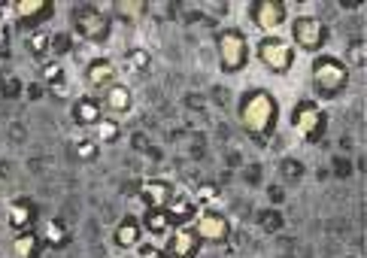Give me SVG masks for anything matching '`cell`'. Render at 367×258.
I'll list each match as a JSON object with an SVG mask.
<instances>
[{
  "label": "cell",
  "mask_w": 367,
  "mask_h": 258,
  "mask_svg": "<svg viewBox=\"0 0 367 258\" xmlns=\"http://www.w3.org/2000/svg\"><path fill=\"white\" fill-rule=\"evenodd\" d=\"M240 122L258 146H267L279 122V104L267 88H252L240 97Z\"/></svg>",
  "instance_id": "1"
},
{
  "label": "cell",
  "mask_w": 367,
  "mask_h": 258,
  "mask_svg": "<svg viewBox=\"0 0 367 258\" xmlns=\"http://www.w3.org/2000/svg\"><path fill=\"white\" fill-rule=\"evenodd\" d=\"M313 91L316 97H322V101H334V97H340L349 86V64L343 61V58L337 55H316L313 58Z\"/></svg>",
  "instance_id": "2"
},
{
  "label": "cell",
  "mask_w": 367,
  "mask_h": 258,
  "mask_svg": "<svg viewBox=\"0 0 367 258\" xmlns=\"http://www.w3.org/2000/svg\"><path fill=\"white\" fill-rule=\"evenodd\" d=\"M215 55H219V67L225 73H243L249 64V40L240 28H225L215 37Z\"/></svg>",
  "instance_id": "3"
},
{
  "label": "cell",
  "mask_w": 367,
  "mask_h": 258,
  "mask_svg": "<svg viewBox=\"0 0 367 258\" xmlns=\"http://www.w3.org/2000/svg\"><path fill=\"white\" fill-rule=\"evenodd\" d=\"M291 31V49H300V52H310V55H319L325 43H328V24L316 15H295L288 24Z\"/></svg>",
  "instance_id": "4"
},
{
  "label": "cell",
  "mask_w": 367,
  "mask_h": 258,
  "mask_svg": "<svg viewBox=\"0 0 367 258\" xmlns=\"http://www.w3.org/2000/svg\"><path fill=\"white\" fill-rule=\"evenodd\" d=\"M255 55H258V61L270 73H277V76H286V73L295 67V49L279 34H264L255 46Z\"/></svg>",
  "instance_id": "5"
},
{
  "label": "cell",
  "mask_w": 367,
  "mask_h": 258,
  "mask_svg": "<svg viewBox=\"0 0 367 258\" xmlns=\"http://www.w3.org/2000/svg\"><path fill=\"white\" fill-rule=\"evenodd\" d=\"M291 128L307 143H319L325 131H328V115H325V110L316 101H297L295 110H291Z\"/></svg>",
  "instance_id": "6"
},
{
  "label": "cell",
  "mask_w": 367,
  "mask_h": 258,
  "mask_svg": "<svg viewBox=\"0 0 367 258\" xmlns=\"http://www.w3.org/2000/svg\"><path fill=\"white\" fill-rule=\"evenodd\" d=\"M73 28H76V34L82 40H91V43H100V40H106V34H110V22H106V15L91 3L73 10Z\"/></svg>",
  "instance_id": "7"
},
{
  "label": "cell",
  "mask_w": 367,
  "mask_h": 258,
  "mask_svg": "<svg viewBox=\"0 0 367 258\" xmlns=\"http://www.w3.org/2000/svg\"><path fill=\"white\" fill-rule=\"evenodd\" d=\"M249 15H252V22L264 34H277L282 24H286L288 13H286V3H279V0H258V3L249 6Z\"/></svg>",
  "instance_id": "8"
},
{
  "label": "cell",
  "mask_w": 367,
  "mask_h": 258,
  "mask_svg": "<svg viewBox=\"0 0 367 258\" xmlns=\"http://www.w3.org/2000/svg\"><path fill=\"white\" fill-rule=\"evenodd\" d=\"M195 234L200 240H206V243H225L231 234V225L228 219L219 213V210H204V213H197V219H195Z\"/></svg>",
  "instance_id": "9"
},
{
  "label": "cell",
  "mask_w": 367,
  "mask_h": 258,
  "mask_svg": "<svg viewBox=\"0 0 367 258\" xmlns=\"http://www.w3.org/2000/svg\"><path fill=\"white\" fill-rule=\"evenodd\" d=\"M13 13H15V19H19L22 28L33 34V31L52 15V6H49L46 0H19V3L13 6Z\"/></svg>",
  "instance_id": "10"
},
{
  "label": "cell",
  "mask_w": 367,
  "mask_h": 258,
  "mask_svg": "<svg viewBox=\"0 0 367 258\" xmlns=\"http://www.w3.org/2000/svg\"><path fill=\"white\" fill-rule=\"evenodd\" d=\"M200 252V237L195 234V228L186 225V228H177V234L167 240L164 255L167 258H197Z\"/></svg>",
  "instance_id": "11"
},
{
  "label": "cell",
  "mask_w": 367,
  "mask_h": 258,
  "mask_svg": "<svg viewBox=\"0 0 367 258\" xmlns=\"http://www.w3.org/2000/svg\"><path fill=\"white\" fill-rule=\"evenodd\" d=\"M173 186L167 179H146L140 186V197H143L146 210H167V204L173 201Z\"/></svg>",
  "instance_id": "12"
},
{
  "label": "cell",
  "mask_w": 367,
  "mask_h": 258,
  "mask_svg": "<svg viewBox=\"0 0 367 258\" xmlns=\"http://www.w3.org/2000/svg\"><path fill=\"white\" fill-rule=\"evenodd\" d=\"M85 82L91 88H110L115 82V64L104 55L91 58V61L85 64Z\"/></svg>",
  "instance_id": "13"
},
{
  "label": "cell",
  "mask_w": 367,
  "mask_h": 258,
  "mask_svg": "<svg viewBox=\"0 0 367 258\" xmlns=\"http://www.w3.org/2000/svg\"><path fill=\"white\" fill-rule=\"evenodd\" d=\"M73 122L82 124V128H95V124L104 119V104L100 97H91V95H82L76 104H73Z\"/></svg>",
  "instance_id": "14"
},
{
  "label": "cell",
  "mask_w": 367,
  "mask_h": 258,
  "mask_svg": "<svg viewBox=\"0 0 367 258\" xmlns=\"http://www.w3.org/2000/svg\"><path fill=\"white\" fill-rule=\"evenodd\" d=\"M10 228L15 234H22V231H33V222H37V207H33L28 197H15L10 204Z\"/></svg>",
  "instance_id": "15"
},
{
  "label": "cell",
  "mask_w": 367,
  "mask_h": 258,
  "mask_svg": "<svg viewBox=\"0 0 367 258\" xmlns=\"http://www.w3.org/2000/svg\"><path fill=\"white\" fill-rule=\"evenodd\" d=\"M104 106L115 115H124L131 113L133 106V91L128 86H122V82H113L110 88H104Z\"/></svg>",
  "instance_id": "16"
},
{
  "label": "cell",
  "mask_w": 367,
  "mask_h": 258,
  "mask_svg": "<svg viewBox=\"0 0 367 258\" xmlns=\"http://www.w3.org/2000/svg\"><path fill=\"white\" fill-rule=\"evenodd\" d=\"M140 237H143V228H140V222L133 219V216H128V219H122L119 225H115V246H122V249H131V246H137L140 243Z\"/></svg>",
  "instance_id": "17"
},
{
  "label": "cell",
  "mask_w": 367,
  "mask_h": 258,
  "mask_svg": "<svg viewBox=\"0 0 367 258\" xmlns=\"http://www.w3.org/2000/svg\"><path fill=\"white\" fill-rule=\"evenodd\" d=\"M13 249L19 258H37L43 252V243H40V234H33V231H22V234H15L13 240Z\"/></svg>",
  "instance_id": "18"
},
{
  "label": "cell",
  "mask_w": 367,
  "mask_h": 258,
  "mask_svg": "<svg viewBox=\"0 0 367 258\" xmlns=\"http://www.w3.org/2000/svg\"><path fill=\"white\" fill-rule=\"evenodd\" d=\"M140 228L149 231V234H155V237L158 234H167V231L173 228V225H170V213H167V210H146Z\"/></svg>",
  "instance_id": "19"
},
{
  "label": "cell",
  "mask_w": 367,
  "mask_h": 258,
  "mask_svg": "<svg viewBox=\"0 0 367 258\" xmlns=\"http://www.w3.org/2000/svg\"><path fill=\"white\" fill-rule=\"evenodd\" d=\"M119 137H122L119 122H113V119H100V122L95 124V143H97V146H113Z\"/></svg>",
  "instance_id": "20"
},
{
  "label": "cell",
  "mask_w": 367,
  "mask_h": 258,
  "mask_svg": "<svg viewBox=\"0 0 367 258\" xmlns=\"http://www.w3.org/2000/svg\"><path fill=\"white\" fill-rule=\"evenodd\" d=\"M124 64H128V70H133V73H146L152 67V52L143 46H133L124 52Z\"/></svg>",
  "instance_id": "21"
},
{
  "label": "cell",
  "mask_w": 367,
  "mask_h": 258,
  "mask_svg": "<svg viewBox=\"0 0 367 258\" xmlns=\"http://www.w3.org/2000/svg\"><path fill=\"white\" fill-rule=\"evenodd\" d=\"M67 228H64V222H49L46 228H43V237H40V243L43 246H52V249H61V246H67Z\"/></svg>",
  "instance_id": "22"
},
{
  "label": "cell",
  "mask_w": 367,
  "mask_h": 258,
  "mask_svg": "<svg viewBox=\"0 0 367 258\" xmlns=\"http://www.w3.org/2000/svg\"><path fill=\"white\" fill-rule=\"evenodd\" d=\"M28 49L33 58H43L46 52H52V34L49 31H33V34H28Z\"/></svg>",
  "instance_id": "23"
},
{
  "label": "cell",
  "mask_w": 367,
  "mask_h": 258,
  "mask_svg": "<svg viewBox=\"0 0 367 258\" xmlns=\"http://www.w3.org/2000/svg\"><path fill=\"white\" fill-rule=\"evenodd\" d=\"M43 82L52 86L58 95H64V67L58 61H46L43 64Z\"/></svg>",
  "instance_id": "24"
},
{
  "label": "cell",
  "mask_w": 367,
  "mask_h": 258,
  "mask_svg": "<svg viewBox=\"0 0 367 258\" xmlns=\"http://www.w3.org/2000/svg\"><path fill=\"white\" fill-rule=\"evenodd\" d=\"M76 155H79V161H95V158L100 155V146L95 143V137L79 140V143H76Z\"/></svg>",
  "instance_id": "25"
},
{
  "label": "cell",
  "mask_w": 367,
  "mask_h": 258,
  "mask_svg": "<svg viewBox=\"0 0 367 258\" xmlns=\"http://www.w3.org/2000/svg\"><path fill=\"white\" fill-rule=\"evenodd\" d=\"M215 197H219V186H213V182H204V186H197V191H195L197 204H213Z\"/></svg>",
  "instance_id": "26"
},
{
  "label": "cell",
  "mask_w": 367,
  "mask_h": 258,
  "mask_svg": "<svg viewBox=\"0 0 367 258\" xmlns=\"http://www.w3.org/2000/svg\"><path fill=\"white\" fill-rule=\"evenodd\" d=\"M140 246V258H167L161 246H152V243H137Z\"/></svg>",
  "instance_id": "27"
},
{
  "label": "cell",
  "mask_w": 367,
  "mask_h": 258,
  "mask_svg": "<svg viewBox=\"0 0 367 258\" xmlns=\"http://www.w3.org/2000/svg\"><path fill=\"white\" fill-rule=\"evenodd\" d=\"M52 52H55V55H64V52H70V37H64V34L52 37Z\"/></svg>",
  "instance_id": "28"
},
{
  "label": "cell",
  "mask_w": 367,
  "mask_h": 258,
  "mask_svg": "<svg viewBox=\"0 0 367 258\" xmlns=\"http://www.w3.org/2000/svg\"><path fill=\"white\" fill-rule=\"evenodd\" d=\"M349 58L355 61V67H364V43H361V40H355V43H352V52H349Z\"/></svg>",
  "instance_id": "29"
},
{
  "label": "cell",
  "mask_w": 367,
  "mask_h": 258,
  "mask_svg": "<svg viewBox=\"0 0 367 258\" xmlns=\"http://www.w3.org/2000/svg\"><path fill=\"white\" fill-rule=\"evenodd\" d=\"M282 170H286L288 179H300V170H304V164H300V161H286V164H282Z\"/></svg>",
  "instance_id": "30"
},
{
  "label": "cell",
  "mask_w": 367,
  "mask_h": 258,
  "mask_svg": "<svg viewBox=\"0 0 367 258\" xmlns=\"http://www.w3.org/2000/svg\"><path fill=\"white\" fill-rule=\"evenodd\" d=\"M28 95H31V101H37V97H40V88H37V86H31V88H28Z\"/></svg>",
  "instance_id": "31"
},
{
  "label": "cell",
  "mask_w": 367,
  "mask_h": 258,
  "mask_svg": "<svg viewBox=\"0 0 367 258\" xmlns=\"http://www.w3.org/2000/svg\"><path fill=\"white\" fill-rule=\"evenodd\" d=\"M3 13H6V6H3V3H0V19H3Z\"/></svg>",
  "instance_id": "32"
}]
</instances>
